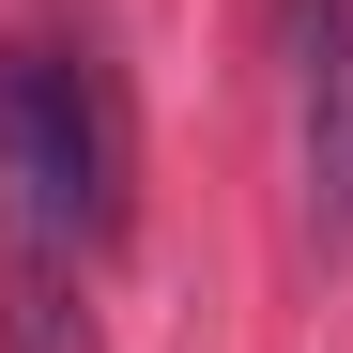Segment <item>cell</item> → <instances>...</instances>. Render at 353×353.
Masks as SVG:
<instances>
[{"instance_id": "cell-3", "label": "cell", "mask_w": 353, "mask_h": 353, "mask_svg": "<svg viewBox=\"0 0 353 353\" xmlns=\"http://www.w3.org/2000/svg\"><path fill=\"white\" fill-rule=\"evenodd\" d=\"M77 246L46 230H0V353H92V307H77Z\"/></svg>"}, {"instance_id": "cell-2", "label": "cell", "mask_w": 353, "mask_h": 353, "mask_svg": "<svg viewBox=\"0 0 353 353\" xmlns=\"http://www.w3.org/2000/svg\"><path fill=\"white\" fill-rule=\"evenodd\" d=\"M276 62H292V185L307 230H353V0H276Z\"/></svg>"}, {"instance_id": "cell-1", "label": "cell", "mask_w": 353, "mask_h": 353, "mask_svg": "<svg viewBox=\"0 0 353 353\" xmlns=\"http://www.w3.org/2000/svg\"><path fill=\"white\" fill-rule=\"evenodd\" d=\"M139 215V123H123V77L108 46L77 31H16L0 46V230H46V246L108 261Z\"/></svg>"}]
</instances>
